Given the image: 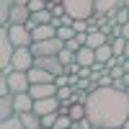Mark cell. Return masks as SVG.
Wrapping results in <instances>:
<instances>
[{
    "label": "cell",
    "instance_id": "obj_1",
    "mask_svg": "<svg viewBox=\"0 0 129 129\" xmlns=\"http://www.w3.org/2000/svg\"><path fill=\"white\" fill-rule=\"evenodd\" d=\"M88 119L93 126H109V129H119L129 119V95L126 90H116V88H98L88 95L85 103Z\"/></svg>",
    "mask_w": 129,
    "mask_h": 129
},
{
    "label": "cell",
    "instance_id": "obj_2",
    "mask_svg": "<svg viewBox=\"0 0 129 129\" xmlns=\"http://www.w3.org/2000/svg\"><path fill=\"white\" fill-rule=\"evenodd\" d=\"M62 5L72 18L80 21H88L90 16H95V0H62Z\"/></svg>",
    "mask_w": 129,
    "mask_h": 129
},
{
    "label": "cell",
    "instance_id": "obj_3",
    "mask_svg": "<svg viewBox=\"0 0 129 129\" xmlns=\"http://www.w3.org/2000/svg\"><path fill=\"white\" fill-rule=\"evenodd\" d=\"M28 49H31L34 57H57L59 52L64 49V41L59 36H54V39H47V41H34Z\"/></svg>",
    "mask_w": 129,
    "mask_h": 129
},
{
    "label": "cell",
    "instance_id": "obj_4",
    "mask_svg": "<svg viewBox=\"0 0 129 129\" xmlns=\"http://www.w3.org/2000/svg\"><path fill=\"white\" fill-rule=\"evenodd\" d=\"M16 54V47L8 36V28L0 26V72H8L10 70V59Z\"/></svg>",
    "mask_w": 129,
    "mask_h": 129
},
{
    "label": "cell",
    "instance_id": "obj_5",
    "mask_svg": "<svg viewBox=\"0 0 129 129\" xmlns=\"http://www.w3.org/2000/svg\"><path fill=\"white\" fill-rule=\"evenodd\" d=\"M8 85H10V93H28L31 88V80H28V72H21V70H8Z\"/></svg>",
    "mask_w": 129,
    "mask_h": 129
},
{
    "label": "cell",
    "instance_id": "obj_6",
    "mask_svg": "<svg viewBox=\"0 0 129 129\" xmlns=\"http://www.w3.org/2000/svg\"><path fill=\"white\" fill-rule=\"evenodd\" d=\"M34 67V54H31L28 47H18L13 59H10V70H21V72H28Z\"/></svg>",
    "mask_w": 129,
    "mask_h": 129
},
{
    "label": "cell",
    "instance_id": "obj_7",
    "mask_svg": "<svg viewBox=\"0 0 129 129\" xmlns=\"http://www.w3.org/2000/svg\"><path fill=\"white\" fill-rule=\"evenodd\" d=\"M5 28H8V36H10V41H13L16 49L34 44V36H31V31H28L26 26H5Z\"/></svg>",
    "mask_w": 129,
    "mask_h": 129
},
{
    "label": "cell",
    "instance_id": "obj_8",
    "mask_svg": "<svg viewBox=\"0 0 129 129\" xmlns=\"http://www.w3.org/2000/svg\"><path fill=\"white\" fill-rule=\"evenodd\" d=\"M59 106H62V101L57 98V95H52V98H39V101H34V114H39V116L57 114Z\"/></svg>",
    "mask_w": 129,
    "mask_h": 129
},
{
    "label": "cell",
    "instance_id": "obj_9",
    "mask_svg": "<svg viewBox=\"0 0 129 129\" xmlns=\"http://www.w3.org/2000/svg\"><path fill=\"white\" fill-rule=\"evenodd\" d=\"M34 67H41L52 75H64V64L59 62V57H34Z\"/></svg>",
    "mask_w": 129,
    "mask_h": 129
},
{
    "label": "cell",
    "instance_id": "obj_10",
    "mask_svg": "<svg viewBox=\"0 0 129 129\" xmlns=\"http://www.w3.org/2000/svg\"><path fill=\"white\" fill-rule=\"evenodd\" d=\"M28 18H31L28 5H13L10 8V16H8V26H26Z\"/></svg>",
    "mask_w": 129,
    "mask_h": 129
},
{
    "label": "cell",
    "instance_id": "obj_11",
    "mask_svg": "<svg viewBox=\"0 0 129 129\" xmlns=\"http://www.w3.org/2000/svg\"><path fill=\"white\" fill-rule=\"evenodd\" d=\"M28 95H31L34 101H39V98H52V95H57V85H54V83L31 85V88H28Z\"/></svg>",
    "mask_w": 129,
    "mask_h": 129
},
{
    "label": "cell",
    "instance_id": "obj_12",
    "mask_svg": "<svg viewBox=\"0 0 129 129\" xmlns=\"http://www.w3.org/2000/svg\"><path fill=\"white\" fill-rule=\"evenodd\" d=\"M34 41H47V39H54L57 36V26L54 23H39L34 31H31Z\"/></svg>",
    "mask_w": 129,
    "mask_h": 129
},
{
    "label": "cell",
    "instance_id": "obj_13",
    "mask_svg": "<svg viewBox=\"0 0 129 129\" xmlns=\"http://www.w3.org/2000/svg\"><path fill=\"white\" fill-rule=\"evenodd\" d=\"M13 106H16V114H28V111H34V98L28 93H16Z\"/></svg>",
    "mask_w": 129,
    "mask_h": 129
},
{
    "label": "cell",
    "instance_id": "obj_14",
    "mask_svg": "<svg viewBox=\"0 0 129 129\" xmlns=\"http://www.w3.org/2000/svg\"><path fill=\"white\" fill-rule=\"evenodd\" d=\"M75 62H78L80 67H90V64H95V49L80 47L78 52H75Z\"/></svg>",
    "mask_w": 129,
    "mask_h": 129
},
{
    "label": "cell",
    "instance_id": "obj_15",
    "mask_svg": "<svg viewBox=\"0 0 129 129\" xmlns=\"http://www.w3.org/2000/svg\"><path fill=\"white\" fill-rule=\"evenodd\" d=\"M54 78H57V75H52V72L41 70V67H31V70H28V80H31V85H39V83H54Z\"/></svg>",
    "mask_w": 129,
    "mask_h": 129
},
{
    "label": "cell",
    "instance_id": "obj_16",
    "mask_svg": "<svg viewBox=\"0 0 129 129\" xmlns=\"http://www.w3.org/2000/svg\"><path fill=\"white\" fill-rule=\"evenodd\" d=\"M109 36L103 34V31L98 28V31H88V41H85V47H90V49H98V47H103V44H109Z\"/></svg>",
    "mask_w": 129,
    "mask_h": 129
},
{
    "label": "cell",
    "instance_id": "obj_17",
    "mask_svg": "<svg viewBox=\"0 0 129 129\" xmlns=\"http://www.w3.org/2000/svg\"><path fill=\"white\" fill-rule=\"evenodd\" d=\"M116 8H121V0H95V16H109Z\"/></svg>",
    "mask_w": 129,
    "mask_h": 129
},
{
    "label": "cell",
    "instance_id": "obj_18",
    "mask_svg": "<svg viewBox=\"0 0 129 129\" xmlns=\"http://www.w3.org/2000/svg\"><path fill=\"white\" fill-rule=\"evenodd\" d=\"M10 116H16L13 95H0V119H10Z\"/></svg>",
    "mask_w": 129,
    "mask_h": 129
},
{
    "label": "cell",
    "instance_id": "obj_19",
    "mask_svg": "<svg viewBox=\"0 0 129 129\" xmlns=\"http://www.w3.org/2000/svg\"><path fill=\"white\" fill-rule=\"evenodd\" d=\"M18 116H21V121H23L26 129H39V126H41V116L34 114V111H28V114H18Z\"/></svg>",
    "mask_w": 129,
    "mask_h": 129
},
{
    "label": "cell",
    "instance_id": "obj_20",
    "mask_svg": "<svg viewBox=\"0 0 129 129\" xmlns=\"http://www.w3.org/2000/svg\"><path fill=\"white\" fill-rule=\"evenodd\" d=\"M109 44H111V49H114V57H124V52H126V39H124V36H114Z\"/></svg>",
    "mask_w": 129,
    "mask_h": 129
},
{
    "label": "cell",
    "instance_id": "obj_21",
    "mask_svg": "<svg viewBox=\"0 0 129 129\" xmlns=\"http://www.w3.org/2000/svg\"><path fill=\"white\" fill-rule=\"evenodd\" d=\"M114 57V49H111V44H103V47H98V49H95V62H109Z\"/></svg>",
    "mask_w": 129,
    "mask_h": 129
},
{
    "label": "cell",
    "instance_id": "obj_22",
    "mask_svg": "<svg viewBox=\"0 0 129 129\" xmlns=\"http://www.w3.org/2000/svg\"><path fill=\"white\" fill-rule=\"evenodd\" d=\"M10 8H13V0H0V26H8Z\"/></svg>",
    "mask_w": 129,
    "mask_h": 129
},
{
    "label": "cell",
    "instance_id": "obj_23",
    "mask_svg": "<svg viewBox=\"0 0 129 129\" xmlns=\"http://www.w3.org/2000/svg\"><path fill=\"white\" fill-rule=\"evenodd\" d=\"M0 129H26V126H23V121H21V116L16 114V116H10V119L0 121Z\"/></svg>",
    "mask_w": 129,
    "mask_h": 129
},
{
    "label": "cell",
    "instance_id": "obj_24",
    "mask_svg": "<svg viewBox=\"0 0 129 129\" xmlns=\"http://www.w3.org/2000/svg\"><path fill=\"white\" fill-rule=\"evenodd\" d=\"M72 93H75L72 85H64V88H57V98L62 103H72Z\"/></svg>",
    "mask_w": 129,
    "mask_h": 129
},
{
    "label": "cell",
    "instance_id": "obj_25",
    "mask_svg": "<svg viewBox=\"0 0 129 129\" xmlns=\"http://www.w3.org/2000/svg\"><path fill=\"white\" fill-rule=\"evenodd\" d=\"M57 36H59L62 41H70V39L78 36V31H75L72 26H59V28H57Z\"/></svg>",
    "mask_w": 129,
    "mask_h": 129
},
{
    "label": "cell",
    "instance_id": "obj_26",
    "mask_svg": "<svg viewBox=\"0 0 129 129\" xmlns=\"http://www.w3.org/2000/svg\"><path fill=\"white\" fill-rule=\"evenodd\" d=\"M70 126H72L70 114H59V111H57V124H54V129H70Z\"/></svg>",
    "mask_w": 129,
    "mask_h": 129
},
{
    "label": "cell",
    "instance_id": "obj_27",
    "mask_svg": "<svg viewBox=\"0 0 129 129\" xmlns=\"http://www.w3.org/2000/svg\"><path fill=\"white\" fill-rule=\"evenodd\" d=\"M34 18H36V23H52V21H54V13L47 8V10H39V13H34Z\"/></svg>",
    "mask_w": 129,
    "mask_h": 129
},
{
    "label": "cell",
    "instance_id": "obj_28",
    "mask_svg": "<svg viewBox=\"0 0 129 129\" xmlns=\"http://www.w3.org/2000/svg\"><path fill=\"white\" fill-rule=\"evenodd\" d=\"M57 57H59V62L64 64V67H67V64H72V62H75V52H70L67 47H64V49L59 52V54H57Z\"/></svg>",
    "mask_w": 129,
    "mask_h": 129
},
{
    "label": "cell",
    "instance_id": "obj_29",
    "mask_svg": "<svg viewBox=\"0 0 129 129\" xmlns=\"http://www.w3.org/2000/svg\"><path fill=\"white\" fill-rule=\"evenodd\" d=\"M28 10H31V16L39 13V10H47V0H31V3H28Z\"/></svg>",
    "mask_w": 129,
    "mask_h": 129
},
{
    "label": "cell",
    "instance_id": "obj_30",
    "mask_svg": "<svg viewBox=\"0 0 129 129\" xmlns=\"http://www.w3.org/2000/svg\"><path fill=\"white\" fill-rule=\"evenodd\" d=\"M88 95H90V90H75L72 93V103H88Z\"/></svg>",
    "mask_w": 129,
    "mask_h": 129
},
{
    "label": "cell",
    "instance_id": "obj_31",
    "mask_svg": "<svg viewBox=\"0 0 129 129\" xmlns=\"http://www.w3.org/2000/svg\"><path fill=\"white\" fill-rule=\"evenodd\" d=\"M54 124H57V114H47V116H41V126L54 129Z\"/></svg>",
    "mask_w": 129,
    "mask_h": 129
},
{
    "label": "cell",
    "instance_id": "obj_32",
    "mask_svg": "<svg viewBox=\"0 0 129 129\" xmlns=\"http://www.w3.org/2000/svg\"><path fill=\"white\" fill-rule=\"evenodd\" d=\"M72 28L78 31V34H88V21H80V18H75V23H72Z\"/></svg>",
    "mask_w": 129,
    "mask_h": 129
},
{
    "label": "cell",
    "instance_id": "obj_33",
    "mask_svg": "<svg viewBox=\"0 0 129 129\" xmlns=\"http://www.w3.org/2000/svg\"><path fill=\"white\" fill-rule=\"evenodd\" d=\"M54 85H57V88H64V85H70V75H67V72H64V75H57V78H54Z\"/></svg>",
    "mask_w": 129,
    "mask_h": 129
},
{
    "label": "cell",
    "instance_id": "obj_34",
    "mask_svg": "<svg viewBox=\"0 0 129 129\" xmlns=\"http://www.w3.org/2000/svg\"><path fill=\"white\" fill-rule=\"evenodd\" d=\"M31 0H13V5H28Z\"/></svg>",
    "mask_w": 129,
    "mask_h": 129
},
{
    "label": "cell",
    "instance_id": "obj_35",
    "mask_svg": "<svg viewBox=\"0 0 129 129\" xmlns=\"http://www.w3.org/2000/svg\"><path fill=\"white\" fill-rule=\"evenodd\" d=\"M124 83H126V88H129V72H124Z\"/></svg>",
    "mask_w": 129,
    "mask_h": 129
},
{
    "label": "cell",
    "instance_id": "obj_36",
    "mask_svg": "<svg viewBox=\"0 0 129 129\" xmlns=\"http://www.w3.org/2000/svg\"><path fill=\"white\" fill-rule=\"evenodd\" d=\"M124 57L129 59V39H126V52H124Z\"/></svg>",
    "mask_w": 129,
    "mask_h": 129
},
{
    "label": "cell",
    "instance_id": "obj_37",
    "mask_svg": "<svg viewBox=\"0 0 129 129\" xmlns=\"http://www.w3.org/2000/svg\"><path fill=\"white\" fill-rule=\"evenodd\" d=\"M121 8H129V0H121Z\"/></svg>",
    "mask_w": 129,
    "mask_h": 129
},
{
    "label": "cell",
    "instance_id": "obj_38",
    "mask_svg": "<svg viewBox=\"0 0 129 129\" xmlns=\"http://www.w3.org/2000/svg\"><path fill=\"white\" fill-rule=\"evenodd\" d=\"M121 129H129V119H126V121H124V126H121Z\"/></svg>",
    "mask_w": 129,
    "mask_h": 129
},
{
    "label": "cell",
    "instance_id": "obj_39",
    "mask_svg": "<svg viewBox=\"0 0 129 129\" xmlns=\"http://www.w3.org/2000/svg\"><path fill=\"white\" fill-rule=\"evenodd\" d=\"M98 129H109V126H98Z\"/></svg>",
    "mask_w": 129,
    "mask_h": 129
},
{
    "label": "cell",
    "instance_id": "obj_40",
    "mask_svg": "<svg viewBox=\"0 0 129 129\" xmlns=\"http://www.w3.org/2000/svg\"><path fill=\"white\" fill-rule=\"evenodd\" d=\"M39 129H49V126H39Z\"/></svg>",
    "mask_w": 129,
    "mask_h": 129
},
{
    "label": "cell",
    "instance_id": "obj_41",
    "mask_svg": "<svg viewBox=\"0 0 129 129\" xmlns=\"http://www.w3.org/2000/svg\"><path fill=\"white\" fill-rule=\"evenodd\" d=\"M126 95H129V88H126Z\"/></svg>",
    "mask_w": 129,
    "mask_h": 129
}]
</instances>
